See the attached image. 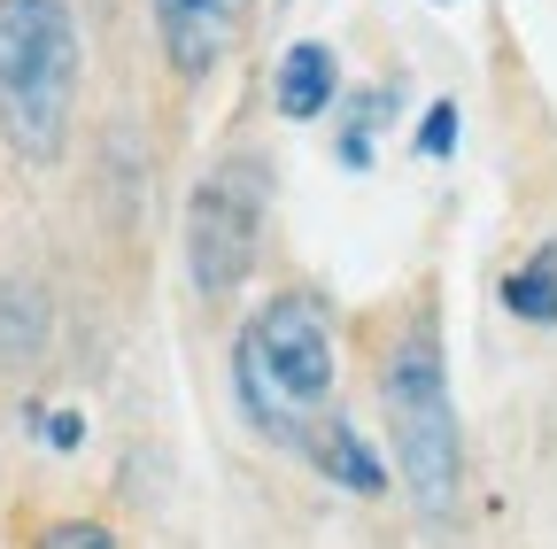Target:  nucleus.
Segmentation results:
<instances>
[{
	"label": "nucleus",
	"mask_w": 557,
	"mask_h": 549,
	"mask_svg": "<svg viewBox=\"0 0 557 549\" xmlns=\"http://www.w3.org/2000/svg\"><path fill=\"white\" fill-rule=\"evenodd\" d=\"M233 395L248 426L271 434L278 449H310L318 426L333 419V310L310 287L271 295L240 340H233Z\"/></svg>",
	"instance_id": "obj_1"
},
{
	"label": "nucleus",
	"mask_w": 557,
	"mask_h": 549,
	"mask_svg": "<svg viewBox=\"0 0 557 549\" xmlns=\"http://www.w3.org/2000/svg\"><path fill=\"white\" fill-rule=\"evenodd\" d=\"M78 109V16L62 0H0V132L24 163H54Z\"/></svg>",
	"instance_id": "obj_2"
},
{
	"label": "nucleus",
	"mask_w": 557,
	"mask_h": 549,
	"mask_svg": "<svg viewBox=\"0 0 557 549\" xmlns=\"http://www.w3.org/2000/svg\"><path fill=\"white\" fill-rule=\"evenodd\" d=\"M380 410H387V449H395V479L410 488V503L426 519H449V503H457V402H449L434 325H410L395 340V357L380 372Z\"/></svg>",
	"instance_id": "obj_3"
},
{
	"label": "nucleus",
	"mask_w": 557,
	"mask_h": 549,
	"mask_svg": "<svg viewBox=\"0 0 557 549\" xmlns=\"http://www.w3.org/2000/svg\"><path fill=\"white\" fill-rule=\"evenodd\" d=\"M256 225H263V178L248 163H225L194 186V217H186V263L201 295H233L256 271Z\"/></svg>",
	"instance_id": "obj_4"
},
{
	"label": "nucleus",
	"mask_w": 557,
	"mask_h": 549,
	"mask_svg": "<svg viewBox=\"0 0 557 549\" xmlns=\"http://www.w3.org/2000/svg\"><path fill=\"white\" fill-rule=\"evenodd\" d=\"M148 9H156V32L178 78H209L248 24V0H148Z\"/></svg>",
	"instance_id": "obj_5"
},
{
	"label": "nucleus",
	"mask_w": 557,
	"mask_h": 549,
	"mask_svg": "<svg viewBox=\"0 0 557 549\" xmlns=\"http://www.w3.org/2000/svg\"><path fill=\"white\" fill-rule=\"evenodd\" d=\"M271 101H278V116H287V124L325 116V109L341 101V62H333V47H325V39H295L287 54H278Z\"/></svg>",
	"instance_id": "obj_6"
},
{
	"label": "nucleus",
	"mask_w": 557,
	"mask_h": 549,
	"mask_svg": "<svg viewBox=\"0 0 557 549\" xmlns=\"http://www.w3.org/2000/svg\"><path fill=\"white\" fill-rule=\"evenodd\" d=\"M310 449H318V464L341 479V488H357V496H380V488H387V464L364 449V434L348 426L341 410H333V426H318V441H310Z\"/></svg>",
	"instance_id": "obj_7"
},
{
	"label": "nucleus",
	"mask_w": 557,
	"mask_h": 549,
	"mask_svg": "<svg viewBox=\"0 0 557 549\" xmlns=\"http://www.w3.org/2000/svg\"><path fill=\"white\" fill-rule=\"evenodd\" d=\"M504 310L527 325H557V240H542L511 279H504Z\"/></svg>",
	"instance_id": "obj_8"
},
{
	"label": "nucleus",
	"mask_w": 557,
	"mask_h": 549,
	"mask_svg": "<svg viewBox=\"0 0 557 549\" xmlns=\"http://www.w3.org/2000/svg\"><path fill=\"white\" fill-rule=\"evenodd\" d=\"M395 116V93H348L341 101V163L348 171H364L372 163V124Z\"/></svg>",
	"instance_id": "obj_9"
},
{
	"label": "nucleus",
	"mask_w": 557,
	"mask_h": 549,
	"mask_svg": "<svg viewBox=\"0 0 557 549\" xmlns=\"http://www.w3.org/2000/svg\"><path fill=\"white\" fill-rule=\"evenodd\" d=\"M457 132H465L457 101H434L426 124H418V155H426V163H449V155H457Z\"/></svg>",
	"instance_id": "obj_10"
},
{
	"label": "nucleus",
	"mask_w": 557,
	"mask_h": 549,
	"mask_svg": "<svg viewBox=\"0 0 557 549\" xmlns=\"http://www.w3.org/2000/svg\"><path fill=\"white\" fill-rule=\"evenodd\" d=\"M39 549H116V541H109L101 519H54V526L39 534Z\"/></svg>",
	"instance_id": "obj_11"
},
{
	"label": "nucleus",
	"mask_w": 557,
	"mask_h": 549,
	"mask_svg": "<svg viewBox=\"0 0 557 549\" xmlns=\"http://www.w3.org/2000/svg\"><path fill=\"white\" fill-rule=\"evenodd\" d=\"M39 434H47V449H78L86 441V419H78V410H47Z\"/></svg>",
	"instance_id": "obj_12"
}]
</instances>
